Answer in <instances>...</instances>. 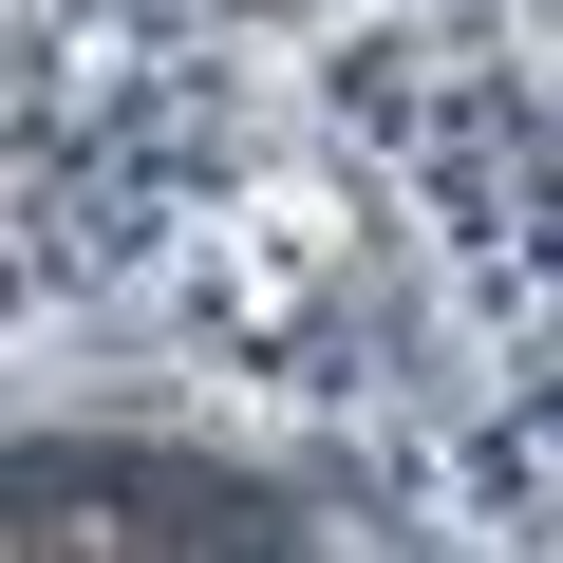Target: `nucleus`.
Returning <instances> with one entry per match:
<instances>
[{"label": "nucleus", "instance_id": "obj_1", "mask_svg": "<svg viewBox=\"0 0 563 563\" xmlns=\"http://www.w3.org/2000/svg\"><path fill=\"white\" fill-rule=\"evenodd\" d=\"M0 544L20 563H207V544L263 563V544H301V507L225 451H169V432H20L0 451Z\"/></svg>", "mask_w": 563, "mask_h": 563}]
</instances>
